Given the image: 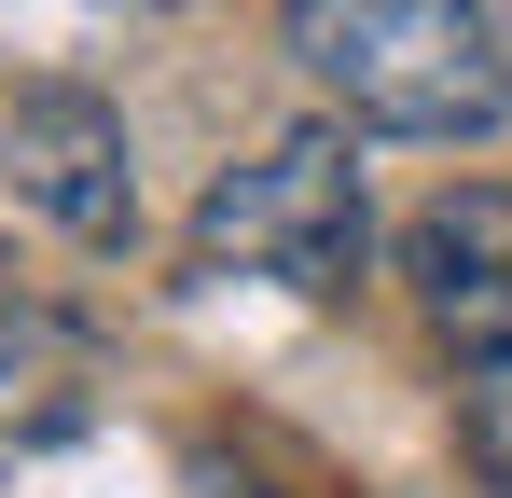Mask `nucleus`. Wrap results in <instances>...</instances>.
I'll return each instance as SVG.
<instances>
[{
	"label": "nucleus",
	"instance_id": "f257e3e1",
	"mask_svg": "<svg viewBox=\"0 0 512 498\" xmlns=\"http://www.w3.org/2000/svg\"><path fill=\"white\" fill-rule=\"evenodd\" d=\"M277 42L360 139H485L512 111L485 0H277Z\"/></svg>",
	"mask_w": 512,
	"mask_h": 498
},
{
	"label": "nucleus",
	"instance_id": "f03ea898",
	"mask_svg": "<svg viewBox=\"0 0 512 498\" xmlns=\"http://www.w3.org/2000/svg\"><path fill=\"white\" fill-rule=\"evenodd\" d=\"M360 249H374V194H360L346 125L263 139V153L222 166L208 208H194V263H208V277H277V291H305V305L360 291Z\"/></svg>",
	"mask_w": 512,
	"mask_h": 498
},
{
	"label": "nucleus",
	"instance_id": "7ed1b4c3",
	"mask_svg": "<svg viewBox=\"0 0 512 498\" xmlns=\"http://www.w3.org/2000/svg\"><path fill=\"white\" fill-rule=\"evenodd\" d=\"M0 166H14V208H42L70 249H125L139 236V153H125V111L84 83H28L0 111Z\"/></svg>",
	"mask_w": 512,
	"mask_h": 498
},
{
	"label": "nucleus",
	"instance_id": "20e7f679",
	"mask_svg": "<svg viewBox=\"0 0 512 498\" xmlns=\"http://www.w3.org/2000/svg\"><path fill=\"white\" fill-rule=\"evenodd\" d=\"M402 277L429 291V319L512 291V180H457V194H429L416 222H402Z\"/></svg>",
	"mask_w": 512,
	"mask_h": 498
},
{
	"label": "nucleus",
	"instance_id": "39448f33",
	"mask_svg": "<svg viewBox=\"0 0 512 498\" xmlns=\"http://www.w3.org/2000/svg\"><path fill=\"white\" fill-rule=\"evenodd\" d=\"M84 388H97V346L14 291L0 305V443H70L84 429Z\"/></svg>",
	"mask_w": 512,
	"mask_h": 498
},
{
	"label": "nucleus",
	"instance_id": "423d86ee",
	"mask_svg": "<svg viewBox=\"0 0 512 498\" xmlns=\"http://www.w3.org/2000/svg\"><path fill=\"white\" fill-rule=\"evenodd\" d=\"M443 346H457V457L512 498V291L457 305V319H443Z\"/></svg>",
	"mask_w": 512,
	"mask_h": 498
},
{
	"label": "nucleus",
	"instance_id": "0eeeda50",
	"mask_svg": "<svg viewBox=\"0 0 512 498\" xmlns=\"http://www.w3.org/2000/svg\"><path fill=\"white\" fill-rule=\"evenodd\" d=\"M111 14H167V0H111Z\"/></svg>",
	"mask_w": 512,
	"mask_h": 498
},
{
	"label": "nucleus",
	"instance_id": "6e6552de",
	"mask_svg": "<svg viewBox=\"0 0 512 498\" xmlns=\"http://www.w3.org/2000/svg\"><path fill=\"white\" fill-rule=\"evenodd\" d=\"M0 305H14V249H0Z\"/></svg>",
	"mask_w": 512,
	"mask_h": 498
}]
</instances>
